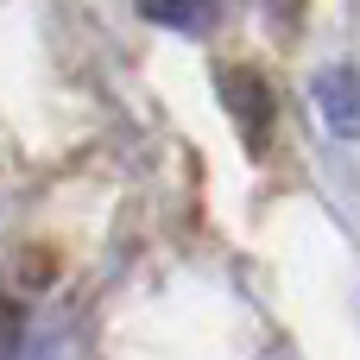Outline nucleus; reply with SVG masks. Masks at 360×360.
I'll list each match as a JSON object with an SVG mask.
<instances>
[{
  "mask_svg": "<svg viewBox=\"0 0 360 360\" xmlns=\"http://www.w3.org/2000/svg\"><path fill=\"white\" fill-rule=\"evenodd\" d=\"M310 108L323 114V127L335 133V139H354L360 133V82L348 63H329V70H316L310 76Z\"/></svg>",
  "mask_w": 360,
  "mask_h": 360,
  "instance_id": "nucleus-1",
  "label": "nucleus"
},
{
  "mask_svg": "<svg viewBox=\"0 0 360 360\" xmlns=\"http://www.w3.org/2000/svg\"><path fill=\"white\" fill-rule=\"evenodd\" d=\"M221 108L234 114V127L247 133V146H259L272 133V82L253 70H228L221 76Z\"/></svg>",
  "mask_w": 360,
  "mask_h": 360,
  "instance_id": "nucleus-2",
  "label": "nucleus"
},
{
  "mask_svg": "<svg viewBox=\"0 0 360 360\" xmlns=\"http://www.w3.org/2000/svg\"><path fill=\"white\" fill-rule=\"evenodd\" d=\"M139 13L152 25H171V32H209L215 25V0H139Z\"/></svg>",
  "mask_w": 360,
  "mask_h": 360,
  "instance_id": "nucleus-3",
  "label": "nucleus"
},
{
  "mask_svg": "<svg viewBox=\"0 0 360 360\" xmlns=\"http://www.w3.org/2000/svg\"><path fill=\"white\" fill-rule=\"evenodd\" d=\"M285 6H291V0H285Z\"/></svg>",
  "mask_w": 360,
  "mask_h": 360,
  "instance_id": "nucleus-4",
  "label": "nucleus"
}]
</instances>
